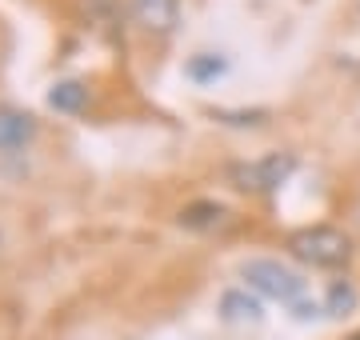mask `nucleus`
Segmentation results:
<instances>
[{
  "label": "nucleus",
  "mask_w": 360,
  "mask_h": 340,
  "mask_svg": "<svg viewBox=\"0 0 360 340\" xmlns=\"http://www.w3.org/2000/svg\"><path fill=\"white\" fill-rule=\"evenodd\" d=\"M348 340H360V332H356V336H348Z\"/></svg>",
  "instance_id": "obj_12"
},
{
  "label": "nucleus",
  "mask_w": 360,
  "mask_h": 340,
  "mask_svg": "<svg viewBox=\"0 0 360 340\" xmlns=\"http://www.w3.org/2000/svg\"><path fill=\"white\" fill-rule=\"evenodd\" d=\"M232 60L224 53H193L184 60V77L193 80V84H217V80L229 77Z\"/></svg>",
  "instance_id": "obj_9"
},
{
  "label": "nucleus",
  "mask_w": 360,
  "mask_h": 340,
  "mask_svg": "<svg viewBox=\"0 0 360 340\" xmlns=\"http://www.w3.org/2000/svg\"><path fill=\"white\" fill-rule=\"evenodd\" d=\"M37 117L20 112V108H0V152H25L37 140Z\"/></svg>",
  "instance_id": "obj_5"
},
{
  "label": "nucleus",
  "mask_w": 360,
  "mask_h": 340,
  "mask_svg": "<svg viewBox=\"0 0 360 340\" xmlns=\"http://www.w3.org/2000/svg\"><path fill=\"white\" fill-rule=\"evenodd\" d=\"M212 117H217L220 124H236V129H260V124L269 120V112H264V108H248V112H224V108H217Z\"/></svg>",
  "instance_id": "obj_11"
},
{
  "label": "nucleus",
  "mask_w": 360,
  "mask_h": 340,
  "mask_svg": "<svg viewBox=\"0 0 360 340\" xmlns=\"http://www.w3.org/2000/svg\"><path fill=\"white\" fill-rule=\"evenodd\" d=\"M284 249L292 252L300 264L321 268V273H336V268H345L352 261V240L336 224H304V228L288 233Z\"/></svg>",
  "instance_id": "obj_2"
},
{
  "label": "nucleus",
  "mask_w": 360,
  "mask_h": 340,
  "mask_svg": "<svg viewBox=\"0 0 360 340\" xmlns=\"http://www.w3.org/2000/svg\"><path fill=\"white\" fill-rule=\"evenodd\" d=\"M44 100H49V108L60 112V117H80V112L89 108V84H80V80H56Z\"/></svg>",
  "instance_id": "obj_8"
},
{
  "label": "nucleus",
  "mask_w": 360,
  "mask_h": 340,
  "mask_svg": "<svg viewBox=\"0 0 360 340\" xmlns=\"http://www.w3.org/2000/svg\"><path fill=\"white\" fill-rule=\"evenodd\" d=\"M240 280H245L257 296L276 301L284 308H296L300 301H309V280L300 268L276 261V256H248L240 264Z\"/></svg>",
  "instance_id": "obj_1"
},
{
  "label": "nucleus",
  "mask_w": 360,
  "mask_h": 340,
  "mask_svg": "<svg viewBox=\"0 0 360 340\" xmlns=\"http://www.w3.org/2000/svg\"><path fill=\"white\" fill-rule=\"evenodd\" d=\"M220 320L229 325H260L264 320V296H257L252 288H229L220 296Z\"/></svg>",
  "instance_id": "obj_6"
},
{
  "label": "nucleus",
  "mask_w": 360,
  "mask_h": 340,
  "mask_svg": "<svg viewBox=\"0 0 360 340\" xmlns=\"http://www.w3.org/2000/svg\"><path fill=\"white\" fill-rule=\"evenodd\" d=\"M296 164L300 160L292 152H269V157H257V160H236V164H229V181L240 192L272 197V192H281L284 184L292 181Z\"/></svg>",
  "instance_id": "obj_3"
},
{
  "label": "nucleus",
  "mask_w": 360,
  "mask_h": 340,
  "mask_svg": "<svg viewBox=\"0 0 360 340\" xmlns=\"http://www.w3.org/2000/svg\"><path fill=\"white\" fill-rule=\"evenodd\" d=\"M180 228H188V233H217L224 224L232 221L229 204H220V200H193V204H184L180 209Z\"/></svg>",
  "instance_id": "obj_7"
},
{
  "label": "nucleus",
  "mask_w": 360,
  "mask_h": 340,
  "mask_svg": "<svg viewBox=\"0 0 360 340\" xmlns=\"http://www.w3.org/2000/svg\"><path fill=\"white\" fill-rule=\"evenodd\" d=\"M132 20L148 37H168L180 20V0H132Z\"/></svg>",
  "instance_id": "obj_4"
},
{
  "label": "nucleus",
  "mask_w": 360,
  "mask_h": 340,
  "mask_svg": "<svg viewBox=\"0 0 360 340\" xmlns=\"http://www.w3.org/2000/svg\"><path fill=\"white\" fill-rule=\"evenodd\" d=\"M360 304V292L348 280H333L328 285V296H324V313L328 316H348Z\"/></svg>",
  "instance_id": "obj_10"
}]
</instances>
